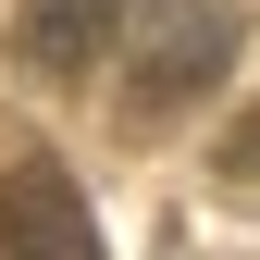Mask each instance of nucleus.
I'll list each match as a JSON object with an SVG mask.
<instances>
[{"label": "nucleus", "mask_w": 260, "mask_h": 260, "mask_svg": "<svg viewBox=\"0 0 260 260\" xmlns=\"http://www.w3.org/2000/svg\"><path fill=\"white\" fill-rule=\"evenodd\" d=\"M223 62H236V13H223V0H149L137 38H124V112L161 124V112L211 100Z\"/></svg>", "instance_id": "obj_1"}, {"label": "nucleus", "mask_w": 260, "mask_h": 260, "mask_svg": "<svg viewBox=\"0 0 260 260\" xmlns=\"http://www.w3.org/2000/svg\"><path fill=\"white\" fill-rule=\"evenodd\" d=\"M0 260H100V223H87L62 161H13L0 174Z\"/></svg>", "instance_id": "obj_2"}, {"label": "nucleus", "mask_w": 260, "mask_h": 260, "mask_svg": "<svg viewBox=\"0 0 260 260\" xmlns=\"http://www.w3.org/2000/svg\"><path fill=\"white\" fill-rule=\"evenodd\" d=\"M137 13H149V0H25V13H13V50L38 62V75H100V62H124Z\"/></svg>", "instance_id": "obj_3"}, {"label": "nucleus", "mask_w": 260, "mask_h": 260, "mask_svg": "<svg viewBox=\"0 0 260 260\" xmlns=\"http://www.w3.org/2000/svg\"><path fill=\"white\" fill-rule=\"evenodd\" d=\"M223 186H260V100L223 124Z\"/></svg>", "instance_id": "obj_4"}]
</instances>
